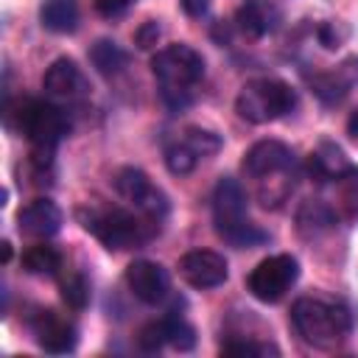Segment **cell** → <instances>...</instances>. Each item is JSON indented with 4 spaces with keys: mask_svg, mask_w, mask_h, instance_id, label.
I'll use <instances>...</instances> for the list:
<instances>
[{
    "mask_svg": "<svg viewBox=\"0 0 358 358\" xmlns=\"http://www.w3.org/2000/svg\"><path fill=\"white\" fill-rule=\"evenodd\" d=\"M151 73L159 84V98L171 112H185L193 103L196 84L204 78V59L196 48L176 42L151 56Z\"/></svg>",
    "mask_w": 358,
    "mask_h": 358,
    "instance_id": "cell-1",
    "label": "cell"
},
{
    "mask_svg": "<svg viewBox=\"0 0 358 358\" xmlns=\"http://www.w3.org/2000/svg\"><path fill=\"white\" fill-rule=\"evenodd\" d=\"M291 324L305 344L319 350H333L352 330V313L344 302L302 296L291 308Z\"/></svg>",
    "mask_w": 358,
    "mask_h": 358,
    "instance_id": "cell-2",
    "label": "cell"
},
{
    "mask_svg": "<svg viewBox=\"0 0 358 358\" xmlns=\"http://www.w3.org/2000/svg\"><path fill=\"white\" fill-rule=\"evenodd\" d=\"M246 193L238 179L221 176L213 190V221L218 238H224L235 249H255L268 241V235L249 221L246 215Z\"/></svg>",
    "mask_w": 358,
    "mask_h": 358,
    "instance_id": "cell-3",
    "label": "cell"
},
{
    "mask_svg": "<svg viewBox=\"0 0 358 358\" xmlns=\"http://www.w3.org/2000/svg\"><path fill=\"white\" fill-rule=\"evenodd\" d=\"M81 224L87 232H92L109 252H123V249H137L143 246L154 232H157V221H151L148 215H134L129 210L112 207V210H90V213H78Z\"/></svg>",
    "mask_w": 358,
    "mask_h": 358,
    "instance_id": "cell-4",
    "label": "cell"
},
{
    "mask_svg": "<svg viewBox=\"0 0 358 358\" xmlns=\"http://www.w3.org/2000/svg\"><path fill=\"white\" fill-rule=\"evenodd\" d=\"M294 106H296V92L282 78H252L241 87L235 98V112L255 126L285 117Z\"/></svg>",
    "mask_w": 358,
    "mask_h": 358,
    "instance_id": "cell-5",
    "label": "cell"
},
{
    "mask_svg": "<svg viewBox=\"0 0 358 358\" xmlns=\"http://www.w3.org/2000/svg\"><path fill=\"white\" fill-rule=\"evenodd\" d=\"M17 117H20V131L31 140L34 151H56V145L70 131L67 115L48 101H25Z\"/></svg>",
    "mask_w": 358,
    "mask_h": 358,
    "instance_id": "cell-6",
    "label": "cell"
},
{
    "mask_svg": "<svg viewBox=\"0 0 358 358\" xmlns=\"http://www.w3.org/2000/svg\"><path fill=\"white\" fill-rule=\"evenodd\" d=\"M112 187H115V193H117L123 201H129L137 213L148 215L151 221L159 224V221L168 215V196H165L140 168L126 165V168L115 171Z\"/></svg>",
    "mask_w": 358,
    "mask_h": 358,
    "instance_id": "cell-7",
    "label": "cell"
},
{
    "mask_svg": "<svg viewBox=\"0 0 358 358\" xmlns=\"http://www.w3.org/2000/svg\"><path fill=\"white\" fill-rule=\"evenodd\" d=\"M296 277H299L296 257H291V255H271V257L260 260L249 271L246 288L260 302H280L285 296V291H291Z\"/></svg>",
    "mask_w": 358,
    "mask_h": 358,
    "instance_id": "cell-8",
    "label": "cell"
},
{
    "mask_svg": "<svg viewBox=\"0 0 358 358\" xmlns=\"http://www.w3.org/2000/svg\"><path fill=\"white\" fill-rule=\"evenodd\" d=\"M176 268H179V277L190 288H199V291L218 288L229 277V268H227L224 255H218L213 249H190V252H185L179 257V266Z\"/></svg>",
    "mask_w": 358,
    "mask_h": 358,
    "instance_id": "cell-9",
    "label": "cell"
},
{
    "mask_svg": "<svg viewBox=\"0 0 358 358\" xmlns=\"http://www.w3.org/2000/svg\"><path fill=\"white\" fill-rule=\"evenodd\" d=\"M31 330H34L36 344L45 352L64 355V352H73L76 350V341H78L76 324L70 319L59 316L56 310H36L31 316Z\"/></svg>",
    "mask_w": 358,
    "mask_h": 358,
    "instance_id": "cell-10",
    "label": "cell"
},
{
    "mask_svg": "<svg viewBox=\"0 0 358 358\" xmlns=\"http://www.w3.org/2000/svg\"><path fill=\"white\" fill-rule=\"evenodd\" d=\"M294 151L291 145L280 143V140H260L255 143L246 154H243V171L246 176L252 179H266V176H274V173H285L294 168Z\"/></svg>",
    "mask_w": 358,
    "mask_h": 358,
    "instance_id": "cell-11",
    "label": "cell"
},
{
    "mask_svg": "<svg viewBox=\"0 0 358 358\" xmlns=\"http://www.w3.org/2000/svg\"><path fill=\"white\" fill-rule=\"evenodd\" d=\"M126 285L140 302L157 305V302H162L168 296L171 280H168V271L159 263H154V260H131L126 266Z\"/></svg>",
    "mask_w": 358,
    "mask_h": 358,
    "instance_id": "cell-12",
    "label": "cell"
},
{
    "mask_svg": "<svg viewBox=\"0 0 358 358\" xmlns=\"http://www.w3.org/2000/svg\"><path fill=\"white\" fill-rule=\"evenodd\" d=\"M42 90H45V95H50V98H56V101H76V98H81L90 87H87V78H84L81 67H78L73 59L62 56V59H56V62L45 70V76H42Z\"/></svg>",
    "mask_w": 358,
    "mask_h": 358,
    "instance_id": "cell-13",
    "label": "cell"
},
{
    "mask_svg": "<svg viewBox=\"0 0 358 358\" xmlns=\"http://www.w3.org/2000/svg\"><path fill=\"white\" fill-rule=\"evenodd\" d=\"M17 229L28 238H50L62 229V210L50 199H34L17 213Z\"/></svg>",
    "mask_w": 358,
    "mask_h": 358,
    "instance_id": "cell-14",
    "label": "cell"
},
{
    "mask_svg": "<svg viewBox=\"0 0 358 358\" xmlns=\"http://www.w3.org/2000/svg\"><path fill=\"white\" fill-rule=\"evenodd\" d=\"M280 20H282L280 8L274 3H268V0H243L238 6V11H235L238 31H243L252 39H260V36L277 31Z\"/></svg>",
    "mask_w": 358,
    "mask_h": 358,
    "instance_id": "cell-15",
    "label": "cell"
},
{
    "mask_svg": "<svg viewBox=\"0 0 358 358\" xmlns=\"http://www.w3.org/2000/svg\"><path fill=\"white\" fill-rule=\"evenodd\" d=\"M305 168H308V173H310L316 182H330V179L338 182V179H341L344 173H350L355 165L344 157V151H341L336 143L324 140V143H319L316 151H310Z\"/></svg>",
    "mask_w": 358,
    "mask_h": 358,
    "instance_id": "cell-16",
    "label": "cell"
},
{
    "mask_svg": "<svg viewBox=\"0 0 358 358\" xmlns=\"http://www.w3.org/2000/svg\"><path fill=\"white\" fill-rule=\"evenodd\" d=\"M355 81H358V59H347V62L338 64L336 70L313 76V78H310V87H313V92H316L324 103H338V101L350 92V87H352Z\"/></svg>",
    "mask_w": 358,
    "mask_h": 358,
    "instance_id": "cell-17",
    "label": "cell"
},
{
    "mask_svg": "<svg viewBox=\"0 0 358 358\" xmlns=\"http://www.w3.org/2000/svg\"><path fill=\"white\" fill-rule=\"evenodd\" d=\"M39 20L53 34H73L78 25V3L76 0H45L39 8Z\"/></svg>",
    "mask_w": 358,
    "mask_h": 358,
    "instance_id": "cell-18",
    "label": "cell"
},
{
    "mask_svg": "<svg viewBox=\"0 0 358 358\" xmlns=\"http://www.w3.org/2000/svg\"><path fill=\"white\" fill-rule=\"evenodd\" d=\"M90 62H92V67L101 73V76H117L123 67H126V62H129V56H126V50H120V45L117 42H112V39H98V42H92V48H90Z\"/></svg>",
    "mask_w": 358,
    "mask_h": 358,
    "instance_id": "cell-19",
    "label": "cell"
},
{
    "mask_svg": "<svg viewBox=\"0 0 358 358\" xmlns=\"http://www.w3.org/2000/svg\"><path fill=\"white\" fill-rule=\"evenodd\" d=\"M296 224H299V232L302 235H319L324 229H330L336 224V213L319 201V199H310L299 207V215H296Z\"/></svg>",
    "mask_w": 358,
    "mask_h": 358,
    "instance_id": "cell-20",
    "label": "cell"
},
{
    "mask_svg": "<svg viewBox=\"0 0 358 358\" xmlns=\"http://www.w3.org/2000/svg\"><path fill=\"white\" fill-rule=\"evenodd\" d=\"M22 268L28 274H56L62 268V255L48 243H36L22 252Z\"/></svg>",
    "mask_w": 358,
    "mask_h": 358,
    "instance_id": "cell-21",
    "label": "cell"
},
{
    "mask_svg": "<svg viewBox=\"0 0 358 358\" xmlns=\"http://www.w3.org/2000/svg\"><path fill=\"white\" fill-rule=\"evenodd\" d=\"M199 162V154L182 140V143H171L165 148V168L173 173V176H187Z\"/></svg>",
    "mask_w": 358,
    "mask_h": 358,
    "instance_id": "cell-22",
    "label": "cell"
},
{
    "mask_svg": "<svg viewBox=\"0 0 358 358\" xmlns=\"http://www.w3.org/2000/svg\"><path fill=\"white\" fill-rule=\"evenodd\" d=\"M185 143L199 154V157H213L218 154L221 148V137L210 129H201V126H187L185 129Z\"/></svg>",
    "mask_w": 358,
    "mask_h": 358,
    "instance_id": "cell-23",
    "label": "cell"
},
{
    "mask_svg": "<svg viewBox=\"0 0 358 358\" xmlns=\"http://www.w3.org/2000/svg\"><path fill=\"white\" fill-rule=\"evenodd\" d=\"M62 299L67 302V308L73 310H84L90 302V282L84 280V274H70L67 280H62Z\"/></svg>",
    "mask_w": 358,
    "mask_h": 358,
    "instance_id": "cell-24",
    "label": "cell"
},
{
    "mask_svg": "<svg viewBox=\"0 0 358 358\" xmlns=\"http://www.w3.org/2000/svg\"><path fill=\"white\" fill-rule=\"evenodd\" d=\"M165 327H168V344L173 350L187 352L196 347V330L182 316H165Z\"/></svg>",
    "mask_w": 358,
    "mask_h": 358,
    "instance_id": "cell-25",
    "label": "cell"
},
{
    "mask_svg": "<svg viewBox=\"0 0 358 358\" xmlns=\"http://www.w3.org/2000/svg\"><path fill=\"white\" fill-rule=\"evenodd\" d=\"M137 344H140V350H145V352H159V350L168 344V327H165V319L148 322V324L140 330Z\"/></svg>",
    "mask_w": 358,
    "mask_h": 358,
    "instance_id": "cell-26",
    "label": "cell"
},
{
    "mask_svg": "<svg viewBox=\"0 0 358 358\" xmlns=\"http://www.w3.org/2000/svg\"><path fill=\"white\" fill-rule=\"evenodd\" d=\"M224 355H246V358H257V355H277V347L268 344H255V341H229L221 347Z\"/></svg>",
    "mask_w": 358,
    "mask_h": 358,
    "instance_id": "cell-27",
    "label": "cell"
},
{
    "mask_svg": "<svg viewBox=\"0 0 358 358\" xmlns=\"http://www.w3.org/2000/svg\"><path fill=\"white\" fill-rule=\"evenodd\" d=\"M159 36H162V25H159V20H148V22H143V25L137 28V34H134V45H137L140 50H151V48L157 45Z\"/></svg>",
    "mask_w": 358,
    "mask_h": 358,
    "instance_id": "cell-28",
    "label": "cell"
},
{
    "mask_svg": "<svg viewBox=\"0 0 358 358\" xmlns=\"http://www.w3.org/2000/svg\"><path fill=\"white\" fill-rule=\"evenodd\" d=\"M92 6H95V11L101 14V17H120L129 6H131V0H92Z\"/></svg>",
    "mask_w": 358,
    "mask_h": 358,
    "instance_id": "cell-29",
    "label": "cell"
},
{
    "mask_svg": "<svg viewBox=\"0 0 358 358\" xmlns=\"http://www.w3.org/2000/svg\"><path fill=\"white\" fill-rule=\"evenodd\" d=\"M319 39H322V45H324L327 50L338 48V42H341V36L336 34V25H333V22H324V25L319 28Z\"/></svg>",
    "mask_w": 358,
    "mask_h": 358,
    "instance_id": "cell-30",
    "label": "cell"
},
{
    "mask_svg": "<svg viewBox=\"0 0 358 358\" xmlns=\"http://www.w3.org/2000/svg\"><path fill=\"white\" fill-rule=\"evenodd\" d=\"M179 6L185 8L187 17H204L210 8V0H179Z\"/></svg>",
    "mask_w": 358,
    "mask_h": 358,
    "instance_id": "cell-31",
    "label": "cell"
},
{
    "mask_svg": "<svg viewBox=\"0 0 358 358\" xmlns=\"http://www.w3.org/2000/svg\"><path fill=\"white\" fill-rule=\"evenodd\" d=\"M350 134H352V137H358V112L350 117Z\"/></svg>",
    "mask_w": 358,
    "mask_h": 358,
    "instance_id": "cell-32",
    "label": "cell"
},
{
    "mask_svg": "<svg viewBox=\"0 0 358 358\" xmlns=\"http://www.w3.org/2000/svg\"><path fill=\"white\" fill-rule=\"evenodd\" d=\"M8 257H11V243L6 241V243H3V260H8Z\"/></svg>",
    "mask_w": 358,
    "mask_h": 358,
    "instance_id": "cell-33",
    "label": "cell"
}]
</instances>
